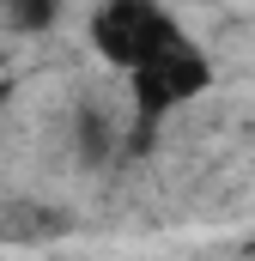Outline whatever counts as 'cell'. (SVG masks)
Wrapping results in <instances>:
<instances>
[{
    "label": "cell",
    "mask_w": 255,
    "mask_h": 261,
    "mask_svg": "<svg viewBox=\"0 0 255 261\" xmlns=\"http://www.w3.org/2000/svg\"><path fill=\"white\" fill-rule=\"evenodd\" d=\"M183 43V24L176 12L164 6H146V0H110L91 12V49L116 73H140L146 61H158L164 49Z\"/></svg>",
    "instance_id": "1"
},
{
    "label": "cell",
    "mask_w": 255,
    "mask_h": 261,
    "mask_svg": "<svg viewBox=\"0 0 255 261\" xmlns=\"http://www.w3.org/2000/svg\"><path fill=\"white\" fill-rule=\"evenodd\" d=\"M213 79H219V67L213 55L200 49V43H176V49H164L158 61H146L140 73H128V110L146 122V128H158L164 116H176L183 103L194 97H207L213 91Z\"/></svg>",
    "instance_id": "2"
}]
</instances>
